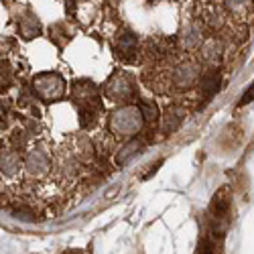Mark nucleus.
I'll use <instances>...</instances> for the list:
<instances>
[{
  "label": "nucleus",
  "mask_w": 254,
  "mask_h": 254,
  "mask_svg": "<svg viewBox=\"0 0 254 254\" xmlns=\"http://www.w3.org/2000/svg\"><path fill=\"white\" fill-rule=\"evenodd\" d=\"M106 94H108L112 100H118V102H124L132 96V83L130 79L122 75V73H116L110 77L108 86H106Z\"/></svg>",
  "instance_id": "obj_4"
},
{
  "label": "nucleus",
  "mask_w": 254,
  "mask_h": 254,
  "mask_svg": "<svg viewBox=\"0 0 254 254\" xmlns=\"http://www.w3.org/2000/svg\"><path fill=\"white\" fill-rule=\"evenodd\" d=\"M138 108H140L144 122H155L159 118V108L155 102H142V106H138Z\"/></svg>",
  "instance_id": "obj_13"
},
{
  "label": "nucleus",
  "mask_w": 254,
  "mask_h": 254,
  "mask_svg": "<svg viewBox=\"0 0 254 254\" xmlns=\"http://www.w3.org/2000/svg\"><path fill=\"white\" fill-rule=\"evenodd\" d=\"M33 90L41 100L55 102L65 94V79L59 73H41L33 79Z\"/></svg>",
  "instance_id": "obj_2"
},
{
  "label": "nucleus",
  "mask_w": 254,
  "mask_h": 254,
  "mask_svg": "<svg viewBox=\"0 0 254 254\" xmlns=\"http://www.w3.org/2000/svg\"><path fill=\"white\" fill-rule=\"evenodd\" d=\"M183 120H185V110L181 108V106H173V108L165 114V120H163V132H165V134L175 132L179 126L183 124Z\"/></svg>",
  "instance_id": "obj_7"
},
{
  "label": "nucleus",
  "mask_w": 254,
  "mask_h": 254,
  "mask_svg": "<svg viewBox=\"0 0 254 254\" xmlns=\"http://www.w3.org/2000/svg\"><path fill=\"white\" fill-rule=\"evenodd\" d=\"M179 43H181V47H185V49H195V47H199V45H201V31H199V27H197L195 23H189V25L181 31V35H179Z\"/></svg>",
  "instance_id": "obj_6"
},
{
  "label": "nucleus",
  "mask_w": 254,
  "mask_h": 254,
  "mask_svg": "<svg viewBox=\"0 0 254 254\" xmlns=\"http://www.w3.org/2000/svg\"><path fill=\"white\" fill-rule=\"evenodd\" d=\"M16 216H18L20 220H31V222L35 220V216L31 214V211H16Z\"/></svg>",
  "instance_id": "obj_19"
},
{
  "label": "nucleus",
  "mask_w": 254,
  "mask_h": 254,
  "mask_svg": "<svg viewBox=\"0 0 254 254\" xmlns=\"http://www.w3.org/2000/svg\"><path fill=\"white\" fill-rule=\"evenodd\" d=\"M144 118L138 106H120L110 116V130L120 136H134L142 130Z\"/></svg>",
  "instance_id": "obj_1"
},
{
  "label": "nucleus",
  "mask_w": 254,
  "mask_h": 254,
  "mask_svg": "<svg viewBox=\"0 0 254 254\" xmlns=\"http://www.w3.org/2000/svg\"><path fill=\"white\" fill-rule=\"evenodd\" d=\"M250 0H226V6L232 8V10H240L244 6H248Z\"/></svg>",
  "instance_id": "obj_17"
},
{
  "label": "nucleus",
  "mask_w": 254,
  "mask_h": 254,
  "mask_svg": "<svg viewBox=\"0 0 254 254\" xmlns=\"http://www.w3.org/2000/svg\"><path fill=\"white\" fill-rule=\"evenodd\" d=\"M201 81H199V86H201V92L205 98H211L218 90H220V71L216 69H209L205 71L203 75H199Z\"/></svg>",
  "instance_id": "obj_8"
},
{
  "label": "nucleus",
  "mask_w": 254,
  "mask_h": 254,
  "mask_svg": "<svg viewBox=\"0 0 254 254\" xmlns=\"http://www.w3.org/2000/svg\"><path fill=\"white\" fill-rule=\"evenodd\" d=\"M20 169V157L12 151H6V153H0V171L4 175H14Z\"/></svg>",
  "instance_id": "obj_10"
},
{
  "label": "nucleus",
  "mask_w": 254,
  "mask_h": 254,
  "mask_svg": "<svg viewBox=\"0 0 254 254\" xmlns=\"http://www.w3.org/2000/svg\"><path fill=\"white\" fill-rule=\"evenodd\" d=\"M77 153H79V157H81L83 163H90V161L94 159V146H92V142H90L88 138H79V142H77Z\"/></svg>",
  "instance_id": "obj_14"
},
{
  "label": "nucleus",
  "mask_w": 254,
  "mask_h": 254,
  "mask_svg": "<svg viewBox=\"0 0 254 254\" xmlns=\"http://www.w3.org/2000/svg\"><path fill=\"white\" fill-rule=\"evenodd\" d=\"M116 47H118V51H120L124 57H130V55L136 53L138 41H136V37H134L132 33H122V35L118 37V41H116Z\"/></svg>",
  "instance_id": "obj_11"
},
{
  "label": "nucleus",
  "mask_w": 254,
  "mask_h": 254,
  "mask_svg": "<svg viewBox=\"0 0 254 254\" xmlns=\"http://www.w3.org/2000/svg\"><path fill=\"white\" fill-rule=\"evenodd\" d=\"M25 167L31 175H45L49 171V157L43 153V151H33L29 153L27 161H25Z\"/></svg>",
  "instance_id": "obj_5"
},
{
  "label": "nucleus",
  "mask_w": 254,
  "mask_h": 254,
  "mask_svg": "<svg viewBox=\"0 0 254 254\" xmlns=\"http://www.w3.org/2000/svg\"><path fill=\"white\" fill-rule=\"evenodd\" d=\"M118 191H120V185H116V187H112V189H110V191H108V193H106V199H110V197H114V195H116Z\"/></svg>",
  "instance_id": "obj_20"
},
{
  "label": "nucleus",
  "mask_w": 254,
  "mask_h": 254,
  "mask_svg": "<svg viewBox=\"0 0 254 254\" xmlns=\"http://www.w3.org/2000/svg\"><path fill=\"white\" fill-rule=\"evenodd\" d=\"M201 75V67H199V63L195 61H187V63H181V65L175 69L173 73V83L177 88L181 90H187V88H191L197 83Z\"/></svg>",
  "instance_id": "obj_3"
},
{
  "label": "nucleus",
  "mask_w": 254,
  "mask_h": 254,
  "mask_svg": "<svg viewBox=\"0 0 254 254\" xmlns=\"http://www.w3.org/2000/svg\"><path fill=\"white\" fill-rule=\"evenodd\" d=\"M140 151H142V142L136 140V138H132L130 142H126L122 149L118 151V155H116V163H118V165H126L130 159H134Z\"/></svg>",
  "instance_id": "obj_9"
},
{
  "label": "nucleus",
  "mask_w": 254,
  "mask_h": 254,
  "mask_svg": "<svg viewBox=\"0 0 254 254\" xmlns=\"http://www.w3.org/2000/svg\"><path fill=\"white\" fill-rule=\"evenodd\" d=\"M220 53H222V47H220L218 41H209V43L203 45V55H205V59H209V61L220 59Z\"/></svg>",
  "instance_id": "obj_16"
},
{
  "label": "nucleus",
  "mask_w": 254,
  "mask_h": 254,
  "mask_svg": "<svg viewBox=\"0 0 254 254\" xmlns=\"http://www.w3.org/2000/svg\"><path fill=\"white\" fill-rule=\"evenodd\" d=\"M248 102H252V88L244 92V96H242V100H240V106H246Z\"/></svg>",
  "instance_id": "obj_18"
},
{
  "label": "nucleus",
  "mask_w": 254,
  "mask_h": 254,
  "mask_svg": "<svg viewBox=\"0 0 254 254\" xmlns=\"http://www.w3.org/2000/svg\"><path fill=\"white\" fill-rule=\"evenodd\" d=\"M20 33H23V37H27V39H35L41 33L39 18L35 14H25L20 18Z\"/></svg>",
  "instance_id": "obj_12"
},
{
  "label": "nucleus",
  "mask_w": 254,
  "mask_h": 254,
  "mask_svg": "<svg viewBox=\"0 0 254 254\" xmlns=\"http://www.w3.org/2000/svg\"><path fill=\"white\" fill-rule=\"evenodd\" d=\"M73 94H75V98H96V94H98V90H96V86L94 83H88V81H83V83H77V88L73 90Z\"/></svg>",
  "instance_id": "obj_15"
}]
</instances>
